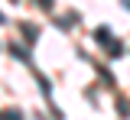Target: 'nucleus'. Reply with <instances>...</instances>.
<instances>
[{"label": "nucleus", "instance_id": "4", "mask_svg": "<svg viewBox=\"0 0 130 120\" xmlns=\"http://www.w3.org/2000/svg\"><path fill=\"white\" fill-rule=\"evenodd\" d=\"M3 120H20V110H7V114H3Z\"/></svg>", "mask_w": 130, "mask_h": 120}, {"label": "nucleus", "instance_id": "2", "mask_svg": "<svg viewBox=\"0 0 130 120\" xmlns=\"http://www.w3.org/2000/svg\"><path fill=\"white\" fill-rule=\"evenodd\" d=\"M94 39L101 42V46H107V42H111V29H107V26H98V29H94Z\"/></svg>", "mask_w": 130, "mask_h": 120}, {"label": "nucleus", "instance_id": "1", "mask_svg": "<svg viewBox=\"0 0 130 120\" xmlns=\"http://www.w3.org/2000/svg\"><path fill=\"white\" fill-rule=\"evenodd\" d=\"M20 29H23V36H26V42H36V39H39V29H36V26H29V23H23V26H20Z\"/></svg>", "mask_w": 130, "mask_h": 120}, {"label": "nucleus", "instance_id": "5", "mask_svg": "<svg viewBox=\"0 0 130 120\" xmlns=\"http://www.w3.org/2000/svg\"><path fill=\"white\" fill-rule=\"evenodd\" d=\"M36 3H39L42 10H52V3H55V0H36Z\"/></svg>", "mask_w": 130, "mask_h": 120}, {"label": "nucleus", "instance_id": "6", "mask_svg": "<svg viewBox=\"0 0 130 120\" xmlns=\"http://www.w3.org/2000/svg\"><path fill=\"white\" fill-rule=\"evenodd\" d=\"M13 3H16V0H13Z\"/></svg>", "mask_w": 130, "mask_h": 120}, {"label": "nucleus", "instance_id": "3", "mask_svg": "<svg viewBox=\"0 0 130 120\" xmlns=\"http://www.w3.org/2000/svg\"><path fill=\"white\" fill-rule=\"evenodd\" d=\"M107 52H111V55H124V42H120V39H111V42H107Z\"/></svg>", "mask_w": 130, "mask_h": 120}]
</instances>
